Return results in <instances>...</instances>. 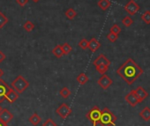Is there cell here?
I'll return each instance as SVG.
<instances>
[{
  "label": "cell",
  "mask_w": 150,
  "mask_h": 126,
  "mask_svg": "<svg viewBox=\"0 0 150 126\" xmlns=\"http://www.w3.org/2000/svg\"><path fill=\"white\" fill-rule=\"evenodd\" d=\"M59 94H60L64 99H67V98L71 95V91L69 90L68 87H63V88L59 91Z\"/></svg>",
  "instance_id": "cell-23"
},
{
  "label": "cell",
  "mask_w": 150,
  "mask_h": 126,
  "mask_svg": "<svg viewBox=\"0 0 150 126\" xmlns=\"http://www.w3.org/2000/svg\"><path fill=\"white\" fill-rule=\"evenodd\" d=\"M28 121H29L33 125L36 126V125H38V124L41 122L42 118L40 117V115H39L37 113H34V114L28 118Z\"/></svg>",
  "instance_id": "cell-17"
},
{
  "label": "cell",
  "mask_w": 150,
  "mask_h": 126,
  "mask_svg": "<svg viewBox=\"0 0 150 126\" xmlns=\"http://www.w3.org/2000/svg\"><path fill=\"white\" fill-rule=\"evenodd\" d=\"M117 117L116 115L108 108H104L101 110V116L99 122L102 126H114L116 124Z\"/></svg>",
  "instance_id": "cell-2"
},
{
  "label": "cell",
  "mask_w": 150,
  "mask_h": 126,
  "mask_svg": "<svg viewBox=\"0 0 150 126\" xmlns=\"http://www.w3.org/2000/svg\"><path fill=\"white\" fill-rule=\"evenodd\" d=\"M110 32L118 35V34H120V32H121V28H120V27H119L118 25H117V24H114V25H113V26H112V27L110 28Z\"/></svg>",
  "instance_id": "cell-28"
},
{
  "label": "cell",
  "mask_w": 150,
  "mask_h": 126,
  "mask_svg": "<svg viewBox=\"0 0 150 126\" xmlns=\"http://www.w3.org/2000/svg\"><path fill=\"white\" fill-rule=\"evenodd\" d=\"M126 102L132 106V107H135L138 103H139V100L137 98V95L135 94V90H132L129 94H127L125 97Z\"/></svg>",
  "instance_id": "cell-9"
},
{
  "label": "cell",
  "mask_w": 150,
  "mask_h": 126,
  "mask_svg": "<svg viewBox=\"0 0 150 126\" xmlns=\"http://www.w3.org/2000/svg\"><path fill=\"white\" fill-rule=\"evenodd\" d=\"M100 47H101V43L96 38H92L90 41H88V49L92 52L97 51V49H99Z\"/></svg>",
  "instance_id": "cell-14"
},
{
  "label": "cell",
  "mask_w": 150,
  "mask_h": 126,
  "mask_svg": "<svg viewBox=\"0 0 150 126\" xmlns=\"http://www.w3.org/2000/svg\"><path fill=\"white\" fill-rule=\"evenodd\" d=\"M2 109H3V108H2V107H1V106H0V111H1Z\"/></svg>",
  "instance_id": "cell-37"
},
{
  "label": "cell",
  "mask_w": 150,
  "mask_h": 126,
  "mask_svg": "<svg viewBox=\"0 0 150 126\" xmlns=\"http://www.w3.org/2000/svg\"><path fill=\"white\" fill-rule=\"evenodd\" d=\"M9 88L10 87L2 79H0V103H2L6 100V95Z\"/></svg>",
  "instance_id": "cell-10"
},
{
  "label": "cell",
  "mask_w": 150,
  "mask_h": 126,
  "mask_svg": "<svg viewBox=\"0 0 150 126\" xmlns=\"http://www.w3.org/2000/svg\"><path fill=\"white\" fill-rule=\"evenodd\" d=\"M139 6L134 1V0H130V1L125 6L124 9L130 14V15H135L139 10Z\"/></svg>",
  "instance_id": "cell-6"
},
{
  "label": "cell",
  "mask_w": 150,
  "mask_h": 126,
  "mask_svg": "<svg viewBox=\"0 0 150 126\" xmlns=\"http://www.w3.org/2000/svg\"><path fill=\"white\" fill-rule=\"evenodd\" d=\"M77 81L79 82V84H81V85H85L88 80H89V78L84 73H81L78 77H77Z\"/></svg>",
  "instance_id": "cell-20"
},
{
  "label": "cell",
  "mask_w": 150,
  "mask_h": 126,
  "mask_svg": "<svg viewBox=\"0 0 150 126\" xmlns=\"http://www.w3.org/2000/svg\"><path fill=\"white\" fill-rule=\"evenodd\" d=\"M7 126H8V125H7Z\"/></svg>",
  "instance_id": "cell-38"
},
{
  "label": "cell",
  "mask_w": 150,
  "mask_h": 126,
  "mask_svg": "<svg viewBox=\"0 0 150 126\" xmlns=\"http://www.w3.org/2000/svg\"><path fill=\"white\" fill-rule=\"evenodd\" d=\"M17 4L21 6V7H24L25 6H27V4L28 3V0H16Z\"/></svg>",
  "instance_id": "cell-32"
},
{
  "label": "cell",
  "mask_w": 150,
  "mask_h": 126,
  "mask_svg": "<svg viewBox=\"0 0 150 126\" xmlns=\"http://www.w3.org/2000/svg\"><path fill=\"white\" fill-rule=\"evenodd\" d=\"M122 23L125 27H130L132 23H133V20L130 17V16H125L123 20H122Z\"/></svg>",
  "instance_id": "cell-26"
},
{
  "label": "cell",
  "mask_w": 150,
  "mask_h": 126,
  "mask_svg": "<svg viewBox=\"0 0 150 126\" xmlns=\"http://www.w3.org/2000/svg\"><path fill=\"white\" fill-rule=\"evenodd\" d=\"M96 69L97 73H99L100 74H105V73L109 70V66L104 65H100L96 66Z\"/></svg>",
  "instance_id": "cell-25"
},
{
  "label": "cell",
  "mask_w": 150,
  "mask_h": 126,
  "mask_svg": "<svg viewBox=\"0 0 150 126\" xmlns=\"http://www.w3.org/2000/svg\"><path fill=\"white\" fill-rule=\"evenodd\" d=\"M52 53L54 54V56L57 58H60L64 56V52H63V49L61 45H57L53 49H52Z\"/></svg>",
  "instance_id": "cell-18"
},
{
  "label": "cell",
  "mask_w": 150,
  "mask_h": 126,
  "mask_svg": "<svg viewBox=\"0 0 150 126\" xmlns=\"http://www.w3.org/2000/svg\"><path fill=\"white\" fill-rule=\"evenodd\" d=\"M112 83H113L112 80L106 74H102L101 78L97 81V84L104 90L108 89L112 85Z\"/></svg>",
  "instance_id": "cell-7"
},
{
  "label": "cell",
  "mask_w": 150,
  "mask_h": 126,
  "mask_svg": "<svg viewBox=\"0 0 150 126\" xmlns=\"http://www.w3.org/2000/svg\"><path fill=\"white\" fill-rule=\"evenodd\" d=\"M141 20L144 21L145 24H146V25L150 24V11H146L141 15Z\"/></svg>",
  "instance_id": "cell-24"
},
{
  "label": "cell",
  "mask_w": 150,
  "mask_h": 126,
  "mask_svg": "<svg viewBox=\"0 0 150 126\" xmlns=\"http://www.w3.org/2000/svg\"><path fill=\"white\" fill-rule=\"evenodd\" d=\"M4 74H5V73H4V71L1 69V68H0V79H1L3 76H4Z\"/></svg>",
  "instance_id": "cell-34"
},
{
  "label": "cell",
  "mask_w": 150,
  "mask_h": 126,
  "mask_svg": "<svg viewBox=\"0 0 150 126\" xmlns=\"http://www.w3.org/2000/svg\"><path fill=\"white\" fill-rule=\"evenodd\" d=\"M18 99H19V94L14 89H13L12 87H10L9 90H8V92H7V94H6V100L9 103H13Z\"/></svg>",
  "instance_id": "cell-12"
},
{
  "label": "cell",
  "mask_w": 150,
  "mask_h": 126,
  "mask_svg": "<svg viewBox=\"0 0 150 126\" xmlns=\"http://www.w3.org/2000/svg\"><path fill=\"white\" fill-rule=\"evenodd\" d=\"M11 87L18 94H22L29 87V82L21 75H19L15 80L11 83Z\"/></svg>",
  "instance_id": "cell-3"
},
{
  "label": "cell",
  "mask_w": 150,
  "mask_h": 126,
  "mask_svg": "<svg viewBox=\"0 0 150 126\" xmlns=\"http://www.w3.org/2000/svg\"><path fill=\"white\" fill-rule=\"evenodd\" d=\"M135 94H136L137 98L139 100V103L142 102L145 99H146L148 97V93L142 87H138L135 89Z\"/></svg>",
  "instance_id": "cell-13"
},
{
  "label": "cell",
  "mask_w": 150,
  "mask_h": 126,
  "mask_svg": "<svg viewBox=\"0 0 150 126\" xmlns=\"http://www.w3.org/2000/svg\"><path fill=\"white\" fill-rule=\"evenodd\" d=\"M86 116L90 120V122L93 123V126H97L100 121L101 116V110L97 106H95L87 115Z\"/></svg>",
  "instance_id": "cell-4"
},
{
  "label": "cell",
  "mask_w": 150,
  "mask_h": 126,
  "mask_svg": "<svg viewBox=\"0 0 150 126\" xmlns=\"http://www.w3.org/2000/svg\"><path fill=\"white\" fill-rule=\"evenodd\" d=\"M111 64V62L105 56V55L103 54H100L96 59L95 61L93 62V65L95 66H97V65H107V66H110Z\"/></svg>",
  "instance_id": "cell-11"
},
{
  "label": "cell",
  "mask_w": 150,
  "mask_h": 126,
  "mask_svg": "<svg viewBox=\"0 0 150 126\" xmlns=\"http://www.w3.org/2000/svg\"><path fill=\"white\" fill-rule=\"evenodd\" d=\"M62 46V49H63V52H64V55H68L71 50H72V48L70 46L69 43L67 42H64V44L61 45Z\"/></svg>",
  "instance_id": "cell-27"
},
{
  "label": "cell",
  "mask_w": 150,
  "mask_h": 126,
  "mask_svg": "<svg viewBox=\"0 0 150 126\" xmlns=\"http://www.w3.org/2000/svg\"><path fill=\"white\" fill-rule=\"evenodd\" d=\"M42 126H57V123H56L52 119H48V120L42 124Z\"/></svg>",
  "instance_id": "cell-31"
},
{
  "label": "cell",
  "mask_w": 150,
  "mask_h": 126,
  "mask_svg": "<svg viewBox=\"0 0 150 126\" xmlns=\"http://www.w3.org/2000/svg\"><path fill=\"white\" fill-rule=\"evenodd\" d=\"M8 124H5L3 122H1V121H0V126H7Z\"/></svg>",
  "instance_id": "cell-35"
},
{
  "label": "cell",
  "mask_w": 150,
  "mask_h": 126,
  "mask_svg": "<svg viewBox=\"0 0 150 126\" xmlns=\"http://www.w3.org/2000/svg\"><path fill=\"white\" fill-rule=\"evenodd\" d=\"M106 37H107V39H108L110 42H115L118 39V35H117V34H115L110 33V32L106 35Z\"/></svg>",
  "instance_id": "cell-29"
},
{
  "label": "cell",
  "mask_w": 150,
  "mask_h": 126,
  "mask_svg": "<svg viewBox=\"0 0 150 126\" xmlns=\"http://www.w3.org/2000/svg\"><path fill=\"white\" fill-rule=\"evenodd\" d=\"M139 116H140L143 120H145V121H149V120H150V108H148V107L144 108L140 111Z\"/></svg>",
  "instance_id": "cell-16"
},
{
  "label": "cell",
  "mask_w": 150,
  "mask_h": 126,
  "mask_svg": "<svg viewBox=\"0 0 150 126\" xmlns=\"http://www.w3.org/2000/svg\"><path fill=\"white\" fill-rule=\"evenodd\" d=\"M64 14H65V16H66L67 19H69V20H73L75 17L77 16V12L75 11L73 8H69V9L66 10V12H65Z\"/></svg>",
  "instance_id": "cell-19"
},
{
  "label": "cell",
  "mask_w": 150,
  "mask_h": 126,
  "mask_svg": "<svg viewBox=\"0 0 150 126\" xmlns=\"http://www.w3.org/2000/svg\"><path fill=\"white\" fill-rule=\"evenodd\" d=\"M6 58V54L3 52V51H1L0 50V63H2L5 59Z\"/></svg>",
  "instance_id": "cell-33"
},
{
  "label": "cell",
  "mask_w": 150,
  "mask_h": 126,
  "mask_svg": "<svg viewBox=\"0 0 150 126\" xmlns=\"http://www.w3.org/2000/svg\"><path fill=\"white\" fill-rule=\"evenodd\" d=\"M97 6L103 10V11H106L108 10L110 6H111V2L110 0H99L97 2Z\"/></svg>",
  "instance_id": "cell-15"
},
{
  "label": "cell",
  "mask_w": 150,
  "mask_h": 126,
  "mask_svg": "<svg viewBox=\"0 0 150 126\" xmlns=\"http://www.w3.org/2000/svg\"><path fill=\"white\" fill-rule=\"evenodd\" d=\"M8 21H9L8 18L3 13L0 12V29L3 28L8 23Z\"/></svg>",
  "instance_id": "cell-21"
},
{
  "label": "cell",
  "mask_w": 150,
  "mask_h": 126,
  "mask_svg": "<svg viewBox=\"0 0 150 126\" xmlns=\"http://www.w3.org/2000/svg\"><path fill=\"white\" fill-rule=\"evenodd\" d=\"M143 69L132 58H128L117 70V74L119 75L128 85H132L143 74Z\"/></svg>",
  "instance_id": "cell-1"
},
{
  "label": "cell",
  "mask_w": 150,
  "mask_h": 126,
  "mask_svg": "<svg viewBox=\"0 0 150 126\" xmlns=\"http://www.w3.org/2000/svg\"><path fill=\"white\" fill-rule=\"evenodd\" d=\"M13 119V115L6 108H4L0 111V121L5 124H8Z\"/></svg>",
  "instance_id": "cell-8"
},
{
  "label": "cell",
  "mask_w": 150,
  "mask_h": 126,
  "mask_svg": "<svg viewBox=\"0 0 150 126\" xmlns=\"http://www.w3.org/2000/svg\"><path fill=\"white\" fill-rule=\"evenodd\" d=\"M23 28L27 31V32H32L35 29V24L32 21H26L23 25Z\"/></svg>",
  "instance_id": "cell-22"
},
{
  "label": "cell",
  "mask_w": 150,
  "mask_h": 126,
  "mask_svg": "<svg viewBox=\"0 0 150 126\" xmlns=\"http://www.w3.org/2000/svg\"><path fill=\"white\" fill-rule=\"evenodd\" d=\"M79 46L81 48V49H88V41L87 40V39H81V42H79Z\"/></svg>",
  "instance_id": "cell-30"
},
{
  "label": "cell",
  "mask_w": 150,
  "mask_h": 126,
  "mask_svg": "<svg viewBox=\"0 0 150 126\" xmlns=\"http://www.w3.org/2000/svg\"><path fill=\"white\" fill-rule=\"evenodd\" d=\"M32 1H33L34 3H38V2L40 1V0H32Z\"/></svg>",
  "instance_id": "cell-36"
},
{
  "label": "cell",
  "mask_w": 150,
  "mask_h": 126,
  "mask_svg": "<svg viewBox=\"0 0 150 126\" xmlns=\"http://www.w3.org/2000/svg\"><path fill=\"white\" fill-rule=\"evenodd\" d=\"M56 113H57L62 119H65V118H67V117L72 113V110H71V108L66 103H62V104L56 109Z\"/></svg>",
  "instance_id": "cell-5"
}]
</instances>
